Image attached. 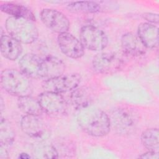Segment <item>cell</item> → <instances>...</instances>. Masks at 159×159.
Here are the masks:
<instances>
[{"instance_id":"cell-20","label":"cell","mask_w":159,"mask_h":159,"mask_svg":"<svg viewBox=\"0 0 159 159\" xmlns=\"http://www.w3.org/2000/svg\"><path fill=\"white\" fill-rule=\"evenodd\" d=\"M141 141L143 145L148 151L158 152V129L157 128H152L144 130L141 135Z\"/></svg>"},{"instance_id":"cell-14","label":"cell","mask_w":159,"mask_h":159,"mask_svg":"<svg viewBox=\"0 0 159 159\" xmlns=\"http://www.w3.org/2000/svg\"><path fill=\"white\" fill-rule=\"evenodd\" d=\"M121 46L125 54L135 57L143 55L147 49L138 36L130 32L126 33L122 35Z\"/></svg>"},{"instance_id":"cell-23","label":"cell","mask_w":159,"mask_h":159,"mask_svg":"<svg viewBox=\"0 0 159 159\" xmlns=\"http://www.w3.org/2000/svg\"><path fill=\"white\" fill-rule=\"evenodd\" d=\"M37 155L38 158H56L58 157V152L53 146L45 145L40 149V154Z\"/></svg>"},{"instance_id":"cell-15","label":"cell","mask_w":159,"mask_h":159,"mask_svg":"<svg viewBox=\"0 0 159 159\" xmlns=\"http://www.w3.org/2000/svg\"><path fill=\"white\" fill-rule=\"evenodd\" d=\"M0 46L2 55L10 60L17 59L22 52L21 43L10 35H1Z\"/></svg>"},{"instance_id":"cell-3","label":"cell","mask_w":159,"mask_h":159,"mask_svg":"<svg viewBox=\"0 0 159 159\" xmlns=\"http://www.w3.org/2000/svg\"><path fill=\"white\" fill-rule=\"evenodd\" d=\"M5 25L9 35L20 43H32L39 37L37 27L30 20L11 16L6 20Z\"/></svg>"},{"instance_id":"cell-12","label":"cell","mask_w":159,"mask_h":159,"mask_svg":"<svg viewBox=\"0 0 159 159\" xmlns=\"http://www.w3.org/2000/svg\"><path fill=\"white\" fill-rule=\"evenodd\" d=\"M20 127L26 135L33 138H40L45 133V124L38 116H24L20 120Z\"/></svg>"},{"instance_id":"cell-26","label":"cell","mask_w":159,"mask_h":159,"mask_svg":"<svg viewBox=\"0 0 159 159\" xmlns=\"http://www.w3.org/2000/svg\"><path fill=\"white\" fill-rule=\"evenodd\" d=\"M8 152L7 150V147L1 144L0 147V158L1 159L8 158Z\"/></svg>"},{"instance_id":"cell-18","label":"cell","mask_w":159,"mask_h":159,"mask_svg":"<svg viewBox=\"0 0 159 159\" xmlns=\"http://www.w3.org/2000/svg\"><path fill=\"white\" fill-rule=\"evenodd\" d=\"M70 98L72 106L79 111L89 106L92 101L91 93L85 87H78L73 89Z\"/></svg>"},{"instance_id":"cell-1","label":"cell","mask_w":159,"mask_h":159,"mask_svg":"<svg viewBox=\"0 0 159 159\" xmlns=\"http://www.w3.org/2000/svg\"><path fill=\"white\" fill-rule=\"evenodd\" d=\"M77 120L83 131L94 137L107 135L111 127L107 114L99 108L90 106L79 111Z\"/></svg>"},{"instance_id":"cell-5","label":"cell","mask_w":159,"mask_h":159,"mask_svg":"<svg viewBox=\"0 0 159 159\" xmlns=\"http://www.w3.org/2000/svg\"><path fill=\"white\" fill-rule=\"evenodd\" d=\"M80 40L84 48L91 51L102 50L108 43V39L105 32L92 25H86L81 27Z\"/></svg>"},{"instance_id":"cell-27","label":"cell","mask_w":159,"mask_h":159,"mask_svg":"<svg viewBox=\"0 0 159 159\" xmlns=\"http://www.w3.org/2000/svg\"><path fill=\"white\" fill-rule=\"evenodd\" d=\"M30 157L27 154V153H21L20 155H19V158H30Z\"/></svg>"},{"instance_id":"cell-25","label":"cell","mask_w":159,"mask_h":159,"mask_svg":"<svg viewBox=\"0 0 159 159\" xmlns=\"http://www.w3.org/2000/svg\"><path fill=\"white\" fill-rule=\"evenodd\" d=\"M140 158H147V159H158L159 155L158 152H155L152 151H148L146 153L142 154L139 156Z\"/></svg>"},{"instance_id":"cell-22","label":"cell","mask_w":159,"mask_h":159,"mask_svg":"<svg viewBox=\"0 0 159 159\" xmlns=\"http://www.w3.org/2000/svg\"><path fill=\"white\" fill-rule=\"evenodd\" d=\"M1 144L6 147L12 143L15 138V132L10 122L1 117L0 125Z\"/></svg>"},{"instance_id":"cell-19","label":"cell","mask_w":159,"mask_h":159,"mask_svg":"<svg viewBox=\"0 0 159 159\" xmlns=\"http://www.w3.org/2000/svg\"><path fill=\"white\" fill-rule=\"evenodd\" d=\"M17 105L20 110L25 114L39 116L43 112L38 99L30 96L19 97Z\"/></svg>"},{"instance_id":"cell-10","label":"cell","mask_w":159,"mask_h":159,"mask_svg":"<svg viewBox=\"0 0 159 159\" xmlns=\"http://www.w3.org/2000/svg\"><path fill=\"white\" fill-rule=\"evenodd\" d=\"M57 41L60 50L66 57L78 59L83 56L84 48L81 41L69 32L58 34Z\"/></svg>"},{"instance_id":"cell-6","label":"cell","mask_w":159,"mask_h":159,"mask_svg":"<svg viewBox=\"0 0 159 159\" xmlns=\"http://www.w3.org/2000/svg\"><path fill=\"white\" fill-rule=\"evenodd\" d=\"M81 81V76L78 73L62 74L58 76L45 80L42 83V88L45 91L60 94L76 89L79 86Z\"/></svg>"},{"instance_id":"cell-7","label":"cell","mask_w":159,"mask_h":159,"mask_svg":"<svg viewBox=\"0 0 159 159\" xmlns=\"http://www.w3.org/2000/svg\"><path fill=\"white\" fill-rule=\"evenodd\" d=\"M124 61L117 54L114 52L98 53L93 60L94 70L101 74H111L119 71Z\"/></svg>"},{"instance_id":"cell-2","label":"cell","mask_w":159,"mask_h":159,"mask_svg":"<svg viewBox=\"0 0 159 159\" xmlns=\"http://www.w3.org/2000/svg\"><path fill=\"white\" fill-rule=\"evenodd\" d=\"M30 78L21 71L6 69L1 75V84L10 94L22 97L30 96L32 91Z\"/></svg>"},{"instance_id":"cell-24","label":"cell","mask_w":159,"mask_h":159,"mask_svg":"<svg viewBox=\"0 0 159 159\" xmlns=\"http://www.w3.org/2000/svg\"><path fill=\"white\" fill-rule=\"evenodd\" d=\"M142 17L144 19L148 21V23L154 24L158 23V14L152 12H145L142 14Z\"/></svg>"},{"instance_id":"cell-9","label":"cell","mask_w":159,"mask_h":159,"mask_svg":"<svg viewBox=\"0 0 159 159\" xmlns=\"http://www.w3.org/2000/svg\"><path fill=\"white\" fill-rule=\"evenodd\" d=\"M43 24L52 31L60 34L67 32L70 28L68 18L61 12L53 9H43L40 12Z\"/></svg>"},{"instance_id":"cell-17","label":"cell","mask_w":159,"mask_h":159,"mask_svg":"<svg viewBox=\"0 0 159 159\" xmlns=\"http://www.w3.org/2000/svg\"><path fill=\"white\" fill-rule=\"evenodd\" d=\"M0 8L2 12L11 15V17L24 18L31 21H34L35 20V17L34 13L30 9L23 5L7 2L2 4Z\"/></svg>"},{"instance_id":"cell-21","label":"cell","mask_w":159,"mask_h":159,"mask_svg":"<svg viewBox=\"0 0 159 159\" xmlns=\"http://www.w3.org/2000/svg\"><path fill=\"white\" fill-rule=\"evenodd\" d=\"M69 11L73 12L96 13L101 10V5L94 1L70 2L66 6Z\"/></svg>"},{"instance_id":"cell-11","label":"cell","mask_w":159,"mask_h":159,"mask_svg":"<svg viewBox=\"0 0 159 159\" xmlns=\"http://www.w3.org/2000/svg\"><path fill=\"white\" fill-rule=\"evenodd\" d=\"M22 72L29 78H43V58L34 53H27L19 61Z\"/></svg>"},{"instance_id":"cell-13","label":"cell","mask_w":159,"mask_h":159,"mask_svg":"<svg viewBox=\"0 0 159 159\" xmlns=\"http://www.w3.org/2000/svg\"><path fill=\"white\" fill-rule=\"evenodd\" d=\"M138 37L146 48L153 49L158 45V29L154 24L142 22L138 27Z\"/></svg>"},{"instance_id":"cell-16","label":"cell","mask_w":159,"mask_h":159,"mask_svg":"<svg viewBox=\"0 0 159 159\" xmlns=\"http://www.w3.org/2000/svg\"><path fill=\"white\" fill-rule=\"evenodd\" d=\"M42 58L43 78L48 80L63 74L65 65L61 59L52 55H47Z\"/></svg>"},{"instance_id":"cell-8","label":"cell","mask_w":159,"mask_h":159,"mask_svg":"<svg viewBox=\"0 0 159 159\" xmlns=\"http://www.w3.org/2000/svg\"><path fill=\"white\" fill-rule=\"evenodd\" d=\"M38 100L43 112L49 115L59 116L67 111V102L60 93L44 91L39 96Z\"/></svg>"},{"instance_id":"cell-4","label":"cell","mask_w":159,"mask_h":159,"mask_svg":"<svg viewBox=\"0 0 159 159\" xmlns=\"http://www.w3.org/2000/svg\"><path fill=\"white\" fill-rule=\"evenodd\" d=\"M111 125L119 134L128 135L134 132L138 122L137 112L127 107H121L113 111L111 115Z\"/></svg>"}]
</instances>
